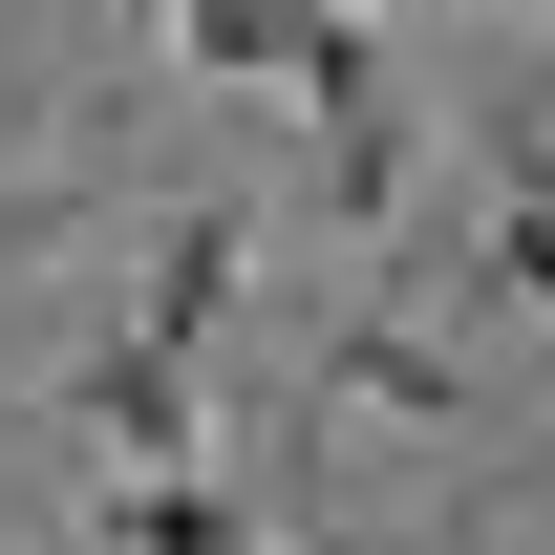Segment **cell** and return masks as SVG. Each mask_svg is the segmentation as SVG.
Returning a JSON list of instances; mask_svg holds the SVG:
<instances>
[{
  "instance_id": "cell-1",
  "label": "cell",
  "mask_w": 555,
  "mask_h": 555,
  "mask_svg": "<svg viewBox=\"0 0 555 555\" xmlns=\"http://www.w3.org/2000/svg\"><path fill=\"white\" fill-rule=\"evenodd\" d=\"M65 406L107 427L129 470H171V449H193V343H129V321H107V343H86V385H65Z\"/></svg>"
},
{
  "instance_id": "cell-2",
  "label": "cell",
  "mask_w": 555,
  "mask_h": 555,
  "mask_svg": "<svg viewBox=\"0 0 555 555\" xmlns=\"http://www.w3.org/2000/svg\"><path fill=\"white\" fill-rule=\"evenodd\" d=\"M321 406H385V427H470V363L427 343V321H343V343H321Z\"/></svg>"
},
{
  "instance_id": "cell-3",
  "label": "cell",
  "mask_w": 555,
  "mask_h": 555,
  "mask_svg": "<svg viewBox=\"0 0 555 555\" xmlns=\"http://www.w3.org/2000/svg\"><path fill=\"white\" fill-rule=\"evenodd\" d=\"M214 321H235V214H171V235H150L129 343H193V363H214Z\"/></svg>"
},
{
  "instance_id": "cell-4",
  "label": "cell",
  "mask_w": 555,
  "mask_h": 555,
  "mask_svg": "<svg viewBox=\"0 0 555 555\" xmlns=\"http://www.w3.org/2000/svg\"><path fill=\"white\" fill-rule=\"evenodd\" d=\"M107 555H257V513H235V491L171 449V470H129V491H107Z\"/></svg>"
},
{
  "instance_id": "cell-5",
  "label": "cell",
  "mask_w": 555,
  "mask_h": 555,
  "mask_svg": "<svg viewBox=\"0 0 555 555\" xmlns=\"http://www.w3.org/2000/svg\"><path fill=\"white\" fill-rule=\"evenodd\" d=\"M491 22H534V0H491Z\"/></svg>"
}]
</instances>
